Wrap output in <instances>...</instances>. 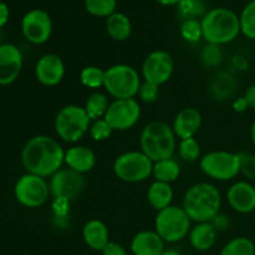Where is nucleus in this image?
<instances>
[{
	"instance_id": "obj_1",
	"label": "nucleus",
	"mask_w": 255,
	"mask_h": 255,
	"mask_svg": "<svg viewBox=\"0 0 255 255\" xmlns=\"http://www.w3.org/2000/svg\"><path fill=\"white\" fill-rule=\"evenodd\" d=\"M21 163L27 173L51 177L65 163V151L52 137L39 134L25 143L21 151Z\"/></svg>"
},
{
	"instance_id": "obj_2",
	"label": "nucleus",
	"mask_w": 255,
	"mask_h": 255,
	"mask_svg": "<svg viewBox=\"0 0 255 255\" xmlns=\"http://www.w3.org/2000/svg\"><path fill=\"white\" fill-rule=\"evenodd\" d=\"M222 197L216 186L201 182L189 187L183 197L182 208L196 223L212 222L219 213Z\"/></svg>"
},
{
	"instance_id": "obj_3",
	"label": "nucleus",
	"mask_w": 255,
	"mask_h": 255,
	"mask_svg": "<svg viewBox=\"0 0 255 255\" xmlns=\"http://www.w3.org/2000/svg\"><path fill=\"white\" fill-rule=\"evenodd\" d=\"M203 39L208 44H228L241 34L239 16L227 7H216L207 12L201 21Z\"/></svg>"
},
{
	"instance_id": "obj_4",
	"label": "nucleus",
	"mask_w": 255,
	"mask_h": 255,
	"mask_svg": "<svg viewBox=\"0 0 255 255\" xmlns=\"http://www.w3.org/2000/svg\"><path fill=\"white\" fill-rule=\"evenodd\" d=\"M176 137L173 128L168 124L163 121H152L147 124L141 132V151L153 163L172 158L177 146Z\"/></svg>"
},
{
	"instance_id": "obj_5",
	"label": "nucleus",
	"mask_w": 255,
	"mask_h": 255,
	"mask_svg": "<svg viewBox=\"0 0 255 255\" xmlns=\"http://www.w3.org/2000/svg\"><path fill=\"white\" fill-rule=\"evenodd\" d=\"M141 84L137 70L129 65L117 64L105 70L104 87L115 100L134 99Z\"/></svg>"
},
{
	"instance_id": "obj_6",
	"label": "nucleus",
	"mask_w": 255,
	"mask_h": 255,
	"mask_svg": "<svg viewBox=\"0 0 255 255\" xmlns=\"http://www.w3.org/2000/svg\"><path fill=\"white\" fill-rule=\"evenodd\" d=\"M54 126L56 134L62 141L75 143L89 132L91 120L84 107L67 105L57 112Z\"/></svg>"
},
{
	"instance_id": "obj_7",
	"label": "nucleus",
	"mask_w": 255,
	"mask_h": 255,
	"mask_svg": "<svg viewBox=\"0 0 255 255\" xmlns=\"http://www.w3.org/2000/svg\"><path fill=\"white\" fill-rule=\"evenodd\" d=\"M191 222L182 207L169 206L157 213L154 228L166 243H177L189 234Z\"/></svg>"
},
{
	"instance_id": "obj_8",
	"label": "nucleus",
	"mask_w": 255,
	"mask_h": 255,
	"mask_svg": "<svg viewBox=\"0 0 255 255\" xmlns=\"http://www.w3.org/2000/svg\"><path fill=\"white\" fill-rule=\"evenodd\" d=\"M199 167L207 177L216 181H231L241 173V153L212 151L204 154Z\"/></svg>"
},
{
	"instance_id": "obj_9",
	"label": "nucleus",
	"mask_w": 255,
	"mask_h": 255,
	"mask_svg": "<svg viewBox=\"0 0 255 255\" xmlns=\"http://www.w3.org/2000/svg\"><path fill=\"white\" fill-rule=\"evenodd\" d=\"M153 162L142 151H128L120 154L114 162L116 177L127 183L143 182L152 176Z\"/></svg>"
},
{
	"instance_id": "obj_10",
	"label": "nucleus",
	"mask_w": 255,
	"mask_h": 255,
	"mask_svg": "<svg viewBox=\"0 0 255 255\" xmlns=\"http://www.w3.org/2000/svg\"><path fill=\"white\" fill-rule=\"evenodd\" d=\"M15 198L27 208H39L46 203L50 196V187L46 178L26 173L20 177L14 187Z\"/></svg>"
},
{
	"instance_id": "obj_11",
	"label": "nucleus",
	"mask_w": 255,
	"mask_h": 255,
	"mask_svg": "<svg viewBox=\"0 0 255 255\" xmlns=\"http://www.w3.org/2000/svg\"><path fill=\"white\" fill-rule=\"evenodd\" d=\"M84 174L70 168H61L50 178V194L56 201L70 202L79 197L85 189Z\"/></svg>"
},
{
	"instance_id": "obj_12",
	"label": "nucleus",
	"mask_w": 255,
	"mask_h": 255,
	"mask_svg": "<svg viewBox=\"0 0 255 255\" xmlns=\"http://www.w3.org/2000/svg\"><path fill=\"white\" fill-rule=\"evenodd\" d=\"M141 105L136 99H119L110 104L104 119L114 131H127L138 122Z\"/></svg>"
},
{
	"instance_id": "obj_13",
	"label": "nucleus",
	"mask_w": 255,
	"mask_h": 255,
	"mask_svg": "<svg viewBox=\"0 0 255 255\" xmlns=\"http://www.w3.org/2000/svg\"><path fill=\"white\" fill-rule=\"evenodd\" d=\"M174 71V60L169 52L164 50H156L147 55L142 64V77L149 84H166Z\"/></svg>"
},
{
	"instance_id": "obj_14",
	"label": "nucleus",
	"mask_w": 255,
	"mask_h": 255,
	"mask_svg": "<svg viewBox=\"0 0 255 255\" xmlns=\"http://www.w3.org/2000/svg\"><path fill=\"white\" fill-rule=\"evenodd\" d=\"M21 31L25 39L31 44H45L52 34L51 17L45 10H30L21 20Z\"/></svg>"
},
{
	"instance_id": "obj_15",
	"label": "nucleus",
	"mask_w": 255,
	"mask_h": 255,
	"mask_svg": "<svg viewBox=\"0 0 255 255\" xmlns=\"http://www.w3.org/2000/svg\"><path fill=\"white\" fill-rule=\"evenodd\" d=\"M35 76L44 86H56L65 77V64L56 54H45L37 60Z\"/></svg>"
},
{
	"instance_id": "obj_16",
	"label": "nucleus",
	"mask_w": 255,
	"mask_h": 255,
	"mask_svg": "<svg viewBox=\"0 0 255 255\" xmlns=\"http://www.w3.org/2000/svg\"><path fill=\"white\" fill-rule=\"evenodd\" d=\"M22 69V54L15 45H0V86H7L19 77Z\"/></svg>"
},
{
	"instance_id": "obj_17",
	"label": "nucleus",
	"mask_w": 255,
	"mask_h": 255,
	"mask_svg": "<svg viewBox=\"0 0 255 255\" xmlns=\"http://www.w3.org/2000/svg\"><path fill=\"white\" fill-rule=\"evenodd\" d=\"M228 203L236 212L248 214L255 211V187L247 181L232 184L227 192Z\"/></svg>"
},
{
	"instance_id": "obj_18",
	"label": "nucleus",
	"mask_w": 255,
	"mask_h": 255,
	"mask_svg": "<svg viewBox=\"0 0 255 255\" xmlns=\"http://www.w3.org/2000/svg\"><path fill=\"white\" fill-rule=\"evenodd\" d=\"M202 126V115L194 107H184L173 121V131L181 139L193 138Z\"/></svg>"
},
{
	"instance_id": "obj_19",
	"label": "nucleus",
	"mask_w": 255,
	"mask_h": 255,
	"mask_svg": "<svg viewBox=\"0 0 255 255\" xmlns=\"http://www.w3.org/2000/svg\"><path fill=\"white\" fill-rule=\"evenodd\" d=\"M164 243L156 231H142L132 239L131 252L133 255H162Z\"/></svg>"
},
{
	"instance_id": "obj_20",
	"label": "nucleus",
	"mask_w": 255,
	"mask_h": 255,
	"mask_svg": "<svg viewBox=\"0 0 255 255\" xmlns=\"http://www.w3.org/2000/svg\"><path fill=\"white\" fill-rule=\"evenodd\" d=\"M65 163L72 171L84 174L94 168L96 164V156L89 147L74 146L65 152Z\"/></svg>"
},
{
	"instance_id": "obj_21",
	"label": "nucleus",
	"mask_w": 255,
	"mask_h": 255,
	"mask_svg": "<svg viewBox=\"0 0 255 255\" xmlns=\"http://www.w3.org/2000/svg\"><path fill=\"white\" fill-rule=\"evenodd\" d=\"M82 238L86 246L92 251L102 252L105 247L110 243L109 228L104 222L99 219H91L84 226Z\"/></svg>"
},
{
	"instance_id": "obj_22",
	"label": "nucleus",
	"mask_w": 255,
	"mask_h": 255,
	"mask_svg": "<svg viewBox=\"0 0 255 255\" xmlns=\"http://www.w3.org/2000/svg\"><path fill=\"white\" fill-rule=\"evenodd\" d=\"M189 243L196 251H209L216 244L217 231L211 222L207 223H197L188 234Z\"/></svg>"
},
{
	"instance_id": "obj_23",
	"label": "nucleus",
	"mask_w": 255,
	"mask_h": 255,
	"mask_svg": "<svg viewBox=\"0 0 255 255\" xmlns=\"http://www.w3.org/2000/svg\"><path fill=\"white\" fill-rule=\"evenodd\" d=\"M147 199H148V203L151 204L152 208L159 212L167 207L172 206L173 189L169 183L154 181L147 191Z\"/></svg>"
},
{
	"instance_id": "obj_24",
	"label": "nucleus",
	"mask_w": 255,
	"mask_h": 255,
	"mask_svg": "<svg viewBox=\"0 0 255 255\" xmlns=\"http://www.w3.org/2000/svg\"><path fill=\"white\" fill-rule=\"evenodd\" d=\"M106 30L112 40H115V41H125L131 35V20L122 12H115L111 16L107 17Z\"/></svg>"
},
{
	"instance_id": "obj_25",
	"label": "nucleus",
	"mask_w": 255,
	"mask_h": 255,
	"mask_svg": "<svg viewBox=\"0 0 255 255\" xmlns=\"http://www.w3.org/2000/svg\"><path fill=\"white\" fill-rule=\"evenodd\" d=\"M179 174H181V167L176 159H162L153 163L152 176L156 178V181L171 184V182L178 178Z\"/></svg>"
},
{
	"instance_id": "obj_26",
	"label": "nucleus",
	"mask_w": 255,
	"mask_h": 255,
	"mask_svg": "<svg viewBox=\"0 0 255 255\" xmlns=\"http://www.w3.org/2000/svg\"><path fill=\"white\" fill-rule=\"evenodd\" d=\"M109 106L110 102L106 95L101 94V92H94L89 96L84 109L90 120L96 121V120L104 119L107 110H109Z\"/></svg>"
},
{
	"instance_id": "obj_27",
	"label": "nucleus",
	"mask_w": 255,
	"mask_h": 255,
	"mask_svg": "<svg viewBox=\"0 0 255 255\" xmlns=\"http://www.w3.org/2000/svg\"><path fill=\"white\" fill-rule=\"evenodd\" d=\"M219 255H255V244L247 237H237L224 246Z\"/></svg>"
},
{
	"instance_id": "obj_28",
	"label": "nucleus",
	"mask_w": 255,
	"mask_h": 255,
	"mask_svg": "<svg viewBox=\"0 0 255 255\" xmlns=\"http://www.w3.org/2000/svg\"><path fill=\"white\" fill-rule=\"evenodd\" d=\"M116 6L117 0H85V9L94 16H111L116 12Z\"/></svg>"
},
{
	"instance_id": "obj_29",
	"label": "nucleus",
	"mask_w": 255,
	"mask_h": 255,
	"mask_svg": "<svg viewBox=\"0 0 255 255\" xmlns=\"http://www.w3.org/2000/svg\"><path fill=\"white\" fill-rule=\"evenodd\" d=\"M80 81L85 87L99 89L105 84V70L99 66H86L80 72Z\"/></svg>"
},
{
	"instance_id": "obj_30",
	"label": "nucleus",
	"mask_w": 255,
	"mask_h": 255,
	"mask_svg": "<svg viewBox=\"0 0 255 255\" xmlns=\"http://www.w3.org/2000/svg\"><path fill=\"white\" fill-rule=\"evenodd\" d=\"M241 32L248 39L255 40V1H251L242 11L241 16Z\"/></svg>"
},
{
	"instance_id": "obj_31",
	"label": "nucleus",
	"mask_w": 255,
	"mask_h": 255,
	"mask_svg": "<svg viewBox=\"0 0 255 255\" xmlns=\"http://www.w3.org/2000/svg\"><path fill=\"white\" fill-rule=\"evenodd\" d=\"M178 154L183 161L196 162L201 156V146L196 138L181 139L178 144Z\"/></svg>"
},
{
	"instance_id": "obj_32",
	"label": "nucleus",
	"mask_w": 255,
	"mask_h": 255,
	"mask_svg": "<svg viewBox=\"0 0 255 255\" xmlns=\"http://www.w3.org/2000/svg\"><path fill=\"white\" fill-rule=\"evenodd\" d=\"M181 34L188 42H197L201 37H203L201 21H197L196 19H187L182 24Z\"/></svg>"
},
{
	"instance_id": "obj_33",
	"label": "nucleus",
	"mask_w": 255,
	"mask_h": 255,
	"mask_svg": "<svg viewBox=\"0 0 255 255\" xmlns=\"http://www.w3.org/2000/svg\"><path fill=\"white\" fill-rule=\"evenodd\" d=\"M90 136L94 141L101 142L105 141V139L110 138V136L112 134L114 129L112 127L107 124V121L105 119H100L94 121V124L90 126Z\"/></svg>"
},
{
	"instance_id": "obj_34",
	"label": "nucleus",
	"mask_w": 255,
	"mask_h": 255,
	"mask_svg": "<svg viewBox=\"0 0 255 255\" xmlns=\"http://www.w3.org/2000/svg\"><path fill=\"white\" fill-rule=\"evenodd\" d=\"M201 60L206 66H217L223 60V52L218 45L208 44L202 51Z\"/></svg>"
},
{
	"instance_id": "obj_35",
	"label": "nucleus",
	"mask_w": 255,
	"mask_h": 255,
	"mask_svg": "<svg viewBox=\"0 0 255 255\" xmlns=\"http://www.w3.org/2000/svg\"><path fill=\"white\" fill-rule=\"evenodd\" d=\"M241 173L255 182V153H241Z\"/></svg>"
},
{
	"instance_id": "obj_36",
	"label": "nucleus",
	"mask_w": 255,
	"mask_h": 255,
	"mask_svg": "<svg viewBox=\"0 0 255 255\" xmlns=\"http://www.w3.org/2000/svg\"><path fill=\"white\" fill-rule=\"evenodd\" d=\"M159 94V86L153 84H149V82H142L141 87L138 90V97L142 102L144 104H153L157 100Z\"/></svg>"
},
{
	"instance_id": "obj_37",
	"label": "nucleus",
	"mask_w": 255,
	"mask_h": 255,
	"mask_svg": "<svg viewBox=\"0 0 255 255\" xmlns=\"http://www.w3.org/2000/svg\"><path fill=\"white\" fill-rule=\"evenodd\" d=\"M101 253L102 255H127L126 249L121 244L115 243V242H110Z\"/></svg>"
},
{
	"instance_id": "obj_38",
	"label": "nucleus",
	"mask_w": 255,
	"mask_h": 255,
	"mask_svg": "<svg viewBox=\"0 0 255 255\" xmlns=\"http://www.w3.org/2000/svg\"><path fill=\"white\" fill-rule=\"evenodd\" d=\"M179 5H181V11L186 15H194L199 6L198 0H182Z\"/></svg>"
},
{
	"instance_id": "obj_39",
	"label": "nucleus",
	"mask_w": 255,
	"mask_h": 255,
	"mask_svg": "<svg viewBox=\"0 0 255 255\" xmlns=\"http://www.w3.org/2000/svg\"><path fill=\"white\" fill-rule=\"evenodd\" d=\"M244 97H246L249 107L255 110V85H252V86H249L248 89H247L246 94H244Z\"/></svg>"
},
{
	"instance_id": "obj_40",
	"label": "nucleus",
	"mask_w": 255,
	"mask_h": 255,
	"mask_svg": "<svg viewBox=\"0 0 255 255\" xmlns=\"http://www.w3.org/2000/svg\"><path fill=\"white\" fill-rule=\"evenodd\" d=\"M9 20V7L5 2L0 1V27L4 26Z\"/></svg>"
},
{
	"instance_id": "obj_41",
	"label": "nucleus",
	"mask_w": 255,
	"mask_h": 255,
	"mask_svg": "<svg viewBox=\"0 0 255 255\" xmlns=\"http://www.w3.org/2000/svg\"><path fill=\"white\" fill-rule=\"evenodd\" d=\"M233 109H234V111H237V112L247 111V109H249V105H248V102H247L246 97L243 96V97H239L238 100H236L233 104Z\"/></svg>"
},
{
	"instance_id": "obj_42",
	"label": "nucleus",
	"mask_w": 255,
	"mask_h": 255,
	"mask_svg": "<svg viewBox=\"0 0 255 255\" xmlns=\"http://www.w3.org/2000/svg\"><path fill=\"white\" fill-rule=\"evenodd\" d=\"M156 1L161 5H177L181 4L182 0H156Z\"/></svg>"
},
{
	"instance_id": "obj_43",
	"label": "nucleus",
	"mask_w": 255,
	"mask_h": 255,
	"mask_svg": "<svg viewBox=\"0 0 255 255\" xmlns=\"http://www.w3.org/2000/svg\"><path fill=\"white\" fill-rule=\"evenodd\" d=\"M251 137H252V141H253V143L255 144V121L252 124V127H251Z\"/></svg>"
},
{
	"instance_id": "obj_44",
	"label": "nucleus",
	"mask_w": 255,
	"mask_h": 255,
	"mask_svg": "<svg viewBox=\"0 0 255 255\" xmlns=\"http://www.w3.org/2000/svg\"><path fill=\"white\" fill-rule=\"evenodd\" d=\"M162 255H181L177 251H173V249H168V251H164Z\"/></svg>"
},
{
	"instance_id": "obj_45",
	"label": "nucleus",
	"mask_w": 255,
	"mask_h": 255,
	"mask_svg": "<svg viewBox=\"0 0 255 255\" xmlns=\"http://www.w3.org/2000/svg\"><path fill=\"white\" fill-rule=\"evenodd\" d=\"M252 1H255V0H252Z\"/></svg>"
}]
</instances>
